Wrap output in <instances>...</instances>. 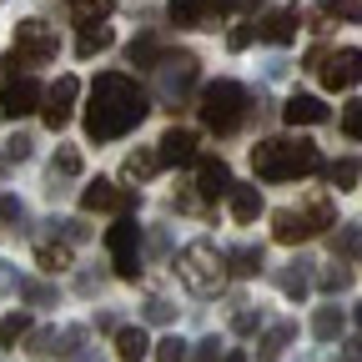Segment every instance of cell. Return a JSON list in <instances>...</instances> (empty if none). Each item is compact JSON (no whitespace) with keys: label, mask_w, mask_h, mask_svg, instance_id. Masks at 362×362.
<instances>
[{"label":"cell","mask_w":362,"mask_h":362,"mask_svg":"<svg viewBox=\"0 0 362 362\" xmlns=\"http://www.w3.org/2000/svg\"><path fill=\"white\" fill-rule=\"evenodd\" d=\"M126 56H131V66H156L166 51H161V40H156V35H136V40L126 45Z\"/></svg>","instance_id":"cell-24"},{"label":"cell","mask_w":362,"mask_h":362,"mask_svg":"<svg viewBox=\"0 0 362 362\" xmlns=\"http://www.w3.org/2000/svg\"><path fill=\"white\" fill-rule=\"evenodd\" d=\"M287 342H292V322H282V327L267 332V352H277V347H287Z\"/></svg>","instance_id":"cell-44"},{"label":"cell","mask_w":362,"mask_h":362,"mask_svg":"<svg viewBox=\"0 0 362 362\" xmlns=\"http://www.w3.org/2000/svg\"><path fill=\"white\" fill-rule=\"evenodd\" d=\"M176 272H181V282H187L197 297H211V292H221V282H226V252H216L211 242H192L187 252L176 257Z\"/></svg>","instance_id":"cell-3"},{"label":"cell","mask_w":362,"mask_h":362,"mask_svg":"<svg viewBox=\"0 0 362 362\" xmlns=\"http://www.w3.org/2000/svg\"><path fill=\"white\" fill-rule=\"evenodd\" d=\"M6 156H11V161H25V156H30V136H21V131H16L11 141H6Z\"/></svg>","instance_id":"cell-42"},{"label":"cell","mask_w":362,"mask_h":362,"mask_svg":"<svg viewBox=\"0 0 362 362\" xmlns=\"http://www.w3.org/2000/svg\"><path fill=\"white\" fill-rule=\"evenodd\" d=\"M332 247H337L342 257H357V252H362V232H357V226H342V232L332 237Z\"/></svg>","instance_id":"cell-37"},{"label":"cell","mask_w":362,"mask_h":362,"mask_svg":"<svg viewBox=\"0 0 362 362\" xmlns=\"http://www.w3.org/2000/svg\"><path fill=\"white\" fill-rule=\"evenodd\" d=\"M232 171H226V161L221 156H206L202 166H197V192L206 197V202H216V197H232Z\"/></svg>","instance_id":"cell-14"},{"label":"cell","mask_w":362,"mask_h":362,"mask_svg":"<svg viewBox=\"0 0 362 362\" xmlns=\"http://www.w3.org/2000/svg\"><path fill=\"white\" fill-rule=\"evenodd\" d=\"M16 287H21V282H16V267H11V262H0V297H11Z\"/></svg>","instance_id":"cell-46"},{"label":"cell","mask_w":362,"mask_h":362,"mask_svg":"<svg viewBox=\"0 0 362 362\" xmlns=\"http://www.w3.org/2000/svg\"><path fill=\"white\" fill-rule=\"evenodd\" d=\"M106 247H111V267H116V277L136 282L141 277V267H136V247H141V226H136L131 216H121L111 232H106Z\"/></svg>","instance_id":"cell-7"},{"label":"cell","mask_w":362,"mask_h":362,"mask_svg":"<svg viewBox=\"0 0 362 362\" xmlns=\"http://www.w3.org/2000/svg\"><path fill=\"white\" fill-rule=\"evenodd\" d=\"M151 71H156V81H161V96H166V101H181V96L192 90V81H197V56L176 51V56H161Z\"/></svg>","instance_id":"cell-9"},{"label":"cell","mask_w":362,"mask_h":362,"mask_svg":"<svg viewBox=\"0 0 362 362\" xmlns=\"http://www.w3.org/2000/svg\"><path fill=\"white\" fill-rule=\"evenodd\" d=\"M221 11H242V6H252V0H216Z\"/></svg>","instance_id":"cell-49"},{"label":"cell","mask_w":362,"mask_h":362,"mask_svg":"<svg viewBox=\"0 0 362 362\" xmlns=\"http://www.w3.org/2000/svg\"><path fill=\"white\" fill-rule=\"evenodd\" d=\"M357 327H362V307H357Z\"/></svg>","instance_id":"cell-51"},{"label":"cell","mask_w":362,"mask_h":362,"mask_svg":"<svg viewBox=\"0 0 362 362\" xmlns=\"http://www.w3.org/2000/svg\"><path fill=\"white\" fill-rule=\"evenodd\" d=\"M221 362H247V352H226V357H221Z\"/></svg>","instance_id":"cell-50"},{"label":"cell","mask_w":362,"mask_h":362,"mask_svg":"<svg viewBox=\"0 0 362 362\" xmlns=\"http://www.w3.org/2000/svg\"><path fill=\"white\" fill-rule=\"evenodd\" d=\"M151 357H156V362H187V357H192V347L181 342V337H161V342L151 347Z\"/></svg>","instance_id":"cell-30"},{"label":"cell","mask_w":362,"mask_h":362,"mask_svg":"<svg viewBox=\"0 0 362 362\" xmlns=\"http://www.w3.org/2000/svg\"><path fill=\"white\" fill-rule=\"evenodd\" d=\"M35 262H40V272H51V277H56V272L71 267V247L66 242H40L35 247Z\"/></svg>","instance_id":"cell-23"},{"label":"cell","mask_w":362,"mask_h":362,"mask_svg":"<svg viewBox=\"0 0 362 362\" xmlns=\"http://www.w3.org/2000/svg\"><path fill=\"white\" fill-rule=\"evenodd\" d=\"M297 267H302V262H292V272H282V277H277L287 297H307V272H297Z\"/></svg>","instance_id":"cell-36"},{"label":"cell","mask_w":362,"mask_h":362,"mask_svg":"<svg viewBox=\"0 0 362 362\" xmlns=\"http://www.w3.org/2000/svg\"><path fill=\"white\" fill-rule=\"evenodd\" d=\"M96 327H101V332H111V337H116V332H121V317H116V312H101V317H96Z\"/></svg>","instance_id":"cell-47"},{"label":"cell","mask_w":362,"mask_h":362,"mask_svg":"<svg viewBox=\"0 0 362 362\" xmlns=\"http://www.w3.org/2000/svg\"><path fill=\"white\" fill-rule=\"evenodd\" d=\"M56 226H61V237H66V242H86V237H90V226H86L81 216H71V221H56Z\"/></svg>","instance_id":"cell-39"},{"label":"cell","mask_w":362,"mask_h":362,"mask_svg":"<svg viewBox=\"0 0 362 362\" xmlns=\"http://www.w3.org/2000/svg\"><path fill=\"white\" fill-rule=\"evenodd\" d=\"M21 337H30V317L25 312H11L6 322H0V347H16Z\"/></svg>","instance_id":"cell-28"},{"label":"cell","mask_w":362,"mask_h":362,"mask_svg":"<svg viewBox=\"0 0 362 362\" xmlns=\"http://www.w3.org/2000/svg\"><path fill=\"white\" fill-rule=\"evenodd\" d=\"M322 16H337V21H362V0H322Z\"/></svg>","instance_id":"cell-31"},{"label":"cell","mask_w":362,"mask_h":362,"mask_svg":"<svg viewBox=\"0 0 362 362\" xmlns=\"http://www.w3.org/2000/svg\"><path fill=\"white\" fill-rule=\"evenodd\" d=\"M226 267H232V277H257L262 272V247H232L226 252Z\"/></svg>","instance_id":"cell-22"},{"label":"cell","mask_w":362,"mask_h":362,"mask_svg":"<svg viewBox=\"0 0 362 362\" xmlns=\"http://www.w3.org/2000/svg\"><path fill=\"white\" fill-rule=\"evenodd\" d=\"M337 221V211H332V202L327 197H312L307 206H287V211H277L272 216V237H277L282 247H297V242H307V237H317V232H327V226Z\"/></svg>","instance_id":"cell-5"},{"label":"cell","mask_w":362,"mask_h":362,"mask_svg":"<svg viewBox=\"0 0 362 362\" xmlns=\"http://www.w3.org/2000/svg\"><path fill=\"white\" fill-rule=\"evenodd\" d=\"M327 181H332L337 192L357 187V181H362V161H357V156H347V161H332V166H327Z\"/></svg>","instance_id":"cell-27"},{"label":"cell","mask_w":362,"mask_h":362,"mask_svg":"<svg viewBox=\"0 0 362 362\" xmlns=\"http://www.w3.org/2000/svg\"><path fill=\"white\" fill-rule=\"evenodd\" d=\"M156 171H161V151L156 146H136L126 156V181H151Z\"/></svg>","instance_id":"cell-18"},{"label":"cell","mask_w":362,"mask_h":362,"mask_svg":"<svg viewBox=\"0 0 362 362\" xmlns=\"http://www.w3.org/2000/svg\"><path fill=\"white\" fill-rule=\"evenodd\" d=\"M25 352H35V357H45V352H56V332H35Z\"/></svg>","instance_id":"cell-45"},{"label":"cell","mask_w":362,"mask_h":362,"mask_svg":"<svg viewBox=\"0 0 362 362\" xmlns=\"http://www.w3.org/2000/svg\"><path fill=\"white\" fill-rule=\"evenodd\" d=\"M131 202H136V192H121L111 181H96V187L81 192V211H131Z\"/></svg>","instance_id":"cell-13"},{"label":"cell","mask_w":362,"mask_h":362,"mask_svg":"<svg viewBox=\"0 0 362 362\" xmlns=\"http://www.w3.org/2000/svg\"><path fill=\"white\" fill-rule=\"evenodd\" d=\"M232 216L247 226V221H257L262 216V192L257 187H232Z\"/></svg>","instance_id":"cell-21"},{"label":"cell","mask_w":362,"mask_h":362,"mask_svg":"<svg viewBox=\"0 0 362 362\" xmlns=\"http://www.w3.org/2000/svg\"><path fill=\"white\" fill-rule=\"evenodd\" d=\"M247 121V90L237 81H211L202 90V126L216 136H232Z\"/></svg>","instance_id":"cell-4"},{"label":"cell","mask_w":362,"mask_h":362,"mask_svg":"<svg viewBox=\"0 0 362 362\" xmlns=\"http://www.w3.org/2000/svg\"><path fill=\"white\" fill-rule=\"evenodd\" d=\"M312 332L322 337V342H337V337H342V312H337V307H317Z\"/></svg>","instance_id":"cell-26"},{"label":"cell","mask_w":362,"mask_h":362,"mask_svg":"<svg viewBox=\"0 0 362 362\" xmlns=\"http://www.w3.org/2000/svg\"><path fill=\"white\" fill-rule=\"evenodd\" d=\"M146 111H151V96H146L131 76L101 71L96 86H90V106H86V136H90L96 146H101V141H116V136H126V131L141 126Z\"/></svg>","instance_id":"cell-1"},{"label":"cell","mask_w":362,"mask_h":362,"mask_svg":"<svg viewBox=\"0 0 362 362\" xmlns=\"http://www.w3.org/2000/svg\"><path fill=\"white\" fill-rule=\"evenodd\" d=\"M51 176H61V181L81 176V151H76V146H61V151H56V161H51Z\"/></svg>","instance_id":"cell-29"},{"label":"cell","mask_w":362,"mask_h":362,"mask_svg":"<svg viewBox=\"0 0 362 362\" xmlns=\"http://www.w3.org/2000/svg\"><path fill=\"white\" fill-rule=\"evenodd\" d=\"M56 30L45 25V21H21L16 25V51H11V66H45V61H56Z\"/></svg>","instance_id":"cell-6"},{"label":"cell","mask_w":362,"mask_h":362,"mask_svg":"<svg viewBox=\"0 0 362 362\" xmlns=\"http://www.w3.org/2000/svg\"><path fill=\"white\" fill-rule=\"evenodd\" d=\"M111 45H116V30H111V25H86V30H81V40H76V56H81V61H90V56L111 51Z\"/></svg>","instance_id":"cell-20"},{"label":"cell","mask_w":362,"mask_h":362,"mask_svg":"<svg viewBox=\"0 0 362 362\" xmlns=\"http://www.w3.org/2000/svg\"><path fill=\"white\" fill-rule=\"evenodd\" d=\"M317 76H322L327 90H352L362 81V51H357V45H342V51L322 56V61H317Z\"/></svg>","instance_id":"cell-8"},{"label":"cell","mask_w":362,"mask_h":362,"mask_svg":"<svg viewBox=\"0 0 362 362\" xmlns=\"http://www.w3.org/2000/svg\"><path fill=\"white\" fill-rule=\"evenodd\" d=\"M297 25H302L297 6H287V11H272V16H262V21H257V40H267V45H287V40L297 35Z\"/></svg>","instance_id":"cell-15"},{"label":"cell","mask_w":362,"mask_h":362,"mask_svg":"<svg viewBox=\"0 0 362 362\" xmlns=\"http://www.w3.org/2000/svg\"><path fill=\"white\" fill-rule=\"evenodd\" d=\"M45 101V90L30 81V76H21V81H11L6 90H0V116H11V121H21V116H30L35 106Z\"/></svg>","instance_id":"cell-11"},{"label":"cell","mask_w":362,"mask_h":362,"mask_svg":"<svg viewBox=\"0 0 362 362\" xmlns=\"http://www.w3.org/2000/svg\"><path fill=\"white\" fill-rule=\"evenodd\" d=\"M342 362H362V337H352V342H342Z\"/></svg>","instance_id":"cell-48"},{"label":"cell","mask_w":362,"mask_h":362,"mask_svg":"<svg viewBox=\"0 0 362 362\" xmlns=\"http://www.w3.org/2000/svg\"><path fill=\"white\" fill-rule=\"evenodd\" d=\"M327 116H332V111L317 101V96H292V101L282 106V121H287V126H322Z\"/></svg>","instance_id":"cell-17"},{"label":"cell","mask_w":362,"mask_h":362,"mask_svg":"<svg viewBox=\"0 0 362 362\" xmlns=\"http://www.w3.org/2000/svg\"><path fill=\"white\" fill-rule=\"evenodd\" d=\"M71 11H76V25H81V30H86V25H106L111 0H71Z\"/></svg>","instance_id":"cell-25"},{"label":"cell","mask_w":362,"mask_h":362,"mask_svg":"<svg viewBox=\"0 0 362 362\" xmlns=\"http://www.w3.org/2000/svg\"><path fill=\"white\" fill-rule=\"evenodd\" d=\"M21 297H25L30 307H51V302H56V287H45V282H21Z\"/></svg>","instance_id":"cell-34"},{"label":"cell","mask_w":362,"mask_h":362,"mask_svg":"<svg viewBox=\"0 0 362 362\" xmlns=\"http://www.w3.org/2000/svg\"><path fill=\"white\" fill-rule=\"evenodd\" d=\"M151 347H156V342H151L141 327H121V332H116V357H121V362H141Z\"/></svg>","instance_id":"cell-19"},{"label":"cell","mask_w":362,"mask_h":362,"mask_svg":"<svg viewBox=\"0 0 362 362\" xmlns=\"http://www.w3.org/2000/svg\"><path fill=\"white\" fill-rule=\"evenodd\" d=\"M221 16V6L216 0H171V25H187V30H197V25H211Z\"/></svg>","instance_id":"cell-16"},{"label":"cell","mask_w":362,"mask_h":362,"mask_svg":"<svg viewBox=\"0 0 362 362\" xmlns=\"http://www.w3.org/2000/svg\"><path fill=\"white\" fill-rule=\"evenodd\" d=\"M76 96H81V81L76 76H61L51 90H45V101H40V121L51 126V131H66L71 126V111H76Z\"/></svg>","instance_id":"cell-10"},{"label":"cell","mask_w":362,"mask_h":362,"mask_svg":"<svg viewBox=\"0 0 362 362\" xmlns=\"http://www.w3.org/2000/svg\"><path fill=\"white\" fill-rule=\"evenodd\" d=\"M252 40H257V25H237L232 35H226V45H232V51H247Z\"/></svg>","instance_id":"cell-40"},{"label":"cell","mask_w":362,"mask_h":362,"mask_svg":"<svg viewBox=\"0 0 362 362\" xmlns=\"http://www.w3.org/2000/svg\"><path fill=\"white\" fill-rule=\"evenodd\" d=\"M192 362H221V342H216V337H202V342L192 347Z\"/></svg>","instance_id":"cell-38"},{"label":"cell","mask_w":362,"mask_h":362,"mask_svg":"<svg viewBox=\"0 0 362 362\" xmlns=\"http://www.w3.org/2000/svg\"><path fill=\"white\" fill-rule=\"evenodd\" d=\"M146 322H171V302L166 297H151L146 302Z\"/></svg>","instance_id":"cell-41"},{"label":"cell","mask_w":362,"mask_h":362,"mask_svg":"<svg viewBox=\"0 0 362 362\" xmlns=\"http://www.w3.org/2000/svg\"><path fill=\"white\" fill-rule=\"evenodd\" d=\"M0 221H6V232H21V226H25V206L16 197H0Z\"/></svg>","instance_id":"cell-32"},{"label":"cell","mask_w":362,"mask_h":362,"mask_svg":"<svg viewBox=\"0 0 362 362\" xmlns=\"http://www.w3.org/2000/svg\"><path fill=\"white\" fill-rule=\"evenodd\" d=\"M252 171H257L262 181H297V176L322 171V156H317L312 141L272 136V141H257V146H252Z\"/></svg>","instance_id":"cell-2"},{"label":"cell","mask_w":362,"mask_h":362,"mask_svg":"<svg viewBox=\"0 0 362 362\" xmlns=\"http://www.w3.org/2000/svg\"><path fill=\"white\" fill-rule=\"evenodd\" d=\"M232 327H237V332H242V337H247V332H257V327H262V317H257V312H247V307H242V312H237V317H232Z\"/></svg>","instance_id":"cell-43"},{"label":"cell","mask_w":362,"mask_h":362,"mask_svg":"<svg viewBox=\"0 0 362 362\" xmlns=\"http://www.w3.org/2000/svg\"><path fill=\"white\" fill-rule=\"evenodd\" d=\"M156 151H161V166H187V161H197V131L171 126L161 141H156Z\"/></svg>","instance_id":"cell-12"},{"label":"cell","mask_w":362,"mask_h":362,"mask_svg":"<svg viewBox=\"0 0 362 362\" xmlns=\"http://www.w3.org/2000/svg\"><path fill=\"white\" fill-rule=\"evenodd\" d=\"M352 287V272L342 267V262H332L327 272H322V292H347Z\"/></svg>","instance_id":"cell-33"},{"label":"cell","mask_w":362,"mask_h":362,"mask_svg":"<svg viewBox=\"0 0 362 362\" xmlns=\"http://www.w3.org/2000/svg\"><path fill=\"white\" fill-rule=\"evenodd\" d=\"M342 136L362 141V101H347V106H342Z\"/></svg>","instance_id":"cell-35"}]
</instances>
